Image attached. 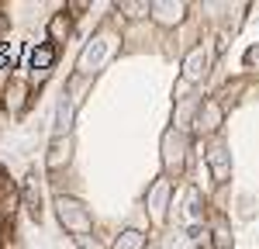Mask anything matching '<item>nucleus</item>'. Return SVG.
Instances as JSON below:
<instances>
[{
  "instance_id": "nucleus-1",
  "label": "nucleus",
  "mask_w": 259,
  "mask_h": 249,
  "mask_svg": "<svg viewBox=\"0 0 259 249\" xmlns=\"http://www.w3.org/2000/svg\"><path fill=\"white\" fill-rule=\"evenodd\" d=\"M31 62H35V69H45V66L52 62V49H38V52L31 56Z\"/></svg>"
}]
</instances>
